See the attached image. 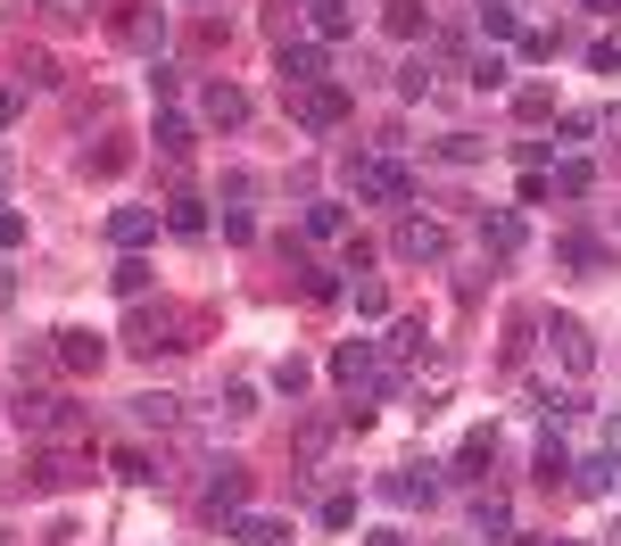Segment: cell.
I'll return each mask as SVG.
<instances>
[{
    "label": "cell",
    "instance_id": "1",
    "mask_svg": "<svg viewBox=\"0 0 621 546\" xmlns=\"http://www.w3.org/2000/svg\"><path fill=\"white\" fill-rule=\"evenodd\" d=\"M357 116V92L348 83H307V92H290V125L299 132H340Z\"/></svg>",
    "mask_w": 621,
    "mask_h": 546
},
{
    "label": "cell",
    "instance_id": "2",
    "mask_svg": "<svg viewBox=\"0 0 621 546\" xmlns=\"http://www.w3.org/2000/svg\"><path fill=\"white\" fill-rule=\"evenodd\" d=\"M332 381L348 397H381V381H390V373H381V348H373V339H340V348H332Z\"/></svg>",
    "mask_w": 621,
    "mask_h": 546
},
{
    "label": "cell",
    "instance_id": "3",
    "mask_svg": "<svg viewBox=\"0 0 621 546\" xmlns=\"http://www.w3.org/2000/svg\"><path fill=\"white\" fill-rule=\"evenodd\" d=\"M348 190H357V199H373V208H398V199H406V166H398V158H348Z\"/></svg>",
    "mask_w": 621,
    "mask_h": 546
},
{
    "label": "cell",
    "instance_id": "4",
    "mask_svg": "<svg viewBox=\"0 0 621 546\" xmlns=\"http://www.w3.org/2000/svg\"><path fill=\"white\" fill-rule=\"evenodd\" d=\"M9 422H18V431H76V397H50V390H18L9 397Z\"/></svg>",
    "mask_w": 621,
    "mask_h": 546
},
{
    "label": "cell",
    "instance_id": "5",
    "mask_svg": "<svg viewBox=\"0 0 621 546\" xmlns=\"http://www.w3.org/2000/svg\"><path fill=\"white\" fill-rule=\"evenodd\" d=\"M241 497H249V464L216 455V464H207V480H199V506L216 513V522H232V513H241Z\"/></svg>",
    "mask_w": 621,
    "mask_h": 546
},
{
    "label": "cell",
    "instance_id": "6",
    "mask_svg": "<svg viewBox=\"0 0 621 546\" xmlns=\"http://www.w3.org/2000/svg\"><path fill=\"white\" fill-rule=\"evenodd\" d=\"M390 248H398L406 265H439V257H448V224H432V216H398Z\"/></svg>",
    "mask_w": 621,
    "mask_h": 546
},
{
    "label": "cell",
    "instance_id": "7",
    "mask_svg": "<svg viewBox=\"0 0 621 546\" xmlns=\"http://www.w3.org/2000/svg\"><path fill=\"white\" fill-rule=\"evenodd\" d=\"M283 92H307V83H332V58H323V42H283Z\"/></svg>",
    "mask_w": 621,
    "mask_h": 546
},
{
    "label": "cell",
    "instance_id": "8",
    "mask_svg": "<svg viewBox=\"0 0 621 546\" xmlns=\"http://www.w3.org/2000/svg\"><path fill=\"white\" fill-rule=\"evenodd\" d=\"M381 497H390V506H432V497H439V464H398V472H381Z\"/></svg>",
    "mask_w": 621,
    "mask_h": 546
},
{
    "label": "cell",
    "instance_id": "9",
    "mask_svg": "<svg viewBox=\"0 0 621 546\" xmlns=\"http://www.w3.org/2000/svg\"><path fill=\"white\" fill-rule=\"evenodd\" d=\"M547 339H555L564 373H588V364H597V339H588V323H580V315H555V323H547Z\"/></svg>",
    "mask_w": 621,
    "mask_h": 546
},
{
    "label": "cell",
    "instance_id": "10",
    "mask_svg": "<svg viewBox=\"0 0 621 546\" xmlns=\"http://www.w3.org/2000/svg\"><path fill=\"white\" fill-rule=\"evenodd\" d=\"M199 116H207V125H249V92H241V83H207V92H199Z\"/></svg>",
    "mask_w": 621,
    "mask_h": 546
},
{
    "label": "cell",
    "instance_id": "11",
    "mask_svg": "<svg viewBox=\"0 0 621 546\" xmlns=\"http://www.w3.org/2000/svg\"><path fill=\"white\" fill-rule=\"evenodd\" d=\"M108 241L116 248H150L158 241V208H116L108 216Z\"/></svg>",
    "mask_w": 621,
    "mask_h": 546
},
{
    "label": "cell",
    "instance_id": "12",
    "mask_svg": "<svg viewBox=\"0 0 621 546\" xmlns=\"http://www.w3.org/2000/svg\"><path fill=\"white\" fill-rule=\"evenodd\" d=\"M481 248L514 257V248H522V216H514V208H481Z\"/></svg>",
    "mask_w": 621,
    "mask_h": 546
},
{
    "label": "cell",
    "instance_id": "13",
    "mask_svg": "<svg viewBox=\"0 0 621 546\" xmlns=\"http://www.w3.org/2000/svg\"><path fill=\"white\" fill-rule=\"evenodd\" d=\"M25 480H34V489H76V480H92V472H83V455H34Z\"/></svg>",
    "mask_w": 621,
    "mask_h": 546
},
{
    "label": "cell",
    "instance_id": "14",
    "mask_svg": "<svg viewBox=\"0 0 621 546\" xmlns=\"http://www.w3.org/2000/svg\"><path fill=\"white\" fill-rule=\"evenodd\" d=\"M133 422H141V431H174V422H183V397L141 390V397H133Z\"/></svg>",
    "mask_w": 621,
    "mask_h": 546
},
{
    "label": "cell",
    "instance_id": "15",
    "mask_svg": "<svg viewBox=\"0 0 621 546\" xmlns=\"http://www.w3.org/2000/svg\"><path fill=\"white\" fill-rule=\"evenodd\" d=\"M125 348H141V357H158V348H183V339H174V315H133Z\"/></svg>",
    "mask_w": 621,
    "mask_h": 546
},
{
    "label": "cell",
    "instance_id": "16",
    "mask_svg": "<svg viewBox=\"0 0 621 546\" xmlns=\"http://www.w3.org/2000/svg\"><path fill=\"white\" fill-rule=\"evenodd\" d=\"M232 538H241V546H283L290 538V522H274V513H232Z\"/></svg>",
    "mask_w": 621,
    "mask_h": 546
},
{
    "label": "cell",
    "instance_id": "17",
    "mask_svg": "<svg viewBox=\"0 0 621 546\" xmlns=\"http://www.w3.org/2000/svg\"><path fill=\"white\" fill-rule=\"evenodd\" d=\"M547 183H555V199H588L597 166H588V158H555V166H547Z\"/></svg>",
    "mask_w": 621,
    "mask_h": 546
},
{
    "label": "cell",
    "instance_id": "18",
    "mask_svg": "<svg viewBox=\"0 0 621 546\" xmlns=\"http://www.w3.org/2000/svg\"><path fill=\"white\" fill-rule=\"evenodd\" d=\"M166 232H174V241H199V232H207V199H191V190L166 199Z\"/></svg>",
    "mask_w": 621,
    "mask_h": 546
},
{
    "label": "cell",
    "instance_id": "19",
    "mask_svg": "<svg viewBox=\"0 0 621 546\" xmlns=\"http://www.w3.org/2000/svg\"><path fill=\"white\" fill-rule=\"evenodd\" d=\"M100 357H108V348H100L92 332H58V364H76V373H100Z\"/></svg>",
    "mask_w": 621,
    "mask_h": 546
},
{
    "label": "cell",
    "instance_id": "20",
    "mask_svg": "<svg viewBox=\"0 0 621 546\" xmlns=\"http://www.w3.org/2000/svg\"><path fill=\"white\" fill-rule=\"evenodd\" d=\"M116 34H125L133 50H158V42H166V18H150V9H125V18H116Z\"/></svg>",
    "mask_w": 621,
    "mask_h": 546
},
{
    "label": "cell",
    "instance_id": "21",
    "mask_svg": "<svg viewBox=\"0 0 621 546\" xmlns=\"http://www.w3.org/2000/svg\"><path fill=\"white\" fill-rule=\"evenodd\" d=\"M490 455H497V431H472L464 448H456V480H481V472H490Z\"/></svg>",
    "mask_w": 621,
    "mask_h": 546
},
{
    "label": "cell",
    "instance_id": "22",
    "mask_svg": "<svg viewBox=\"0 0 621 546\" xmlns=\"http://www.w3.org/2000/svg\"><path fill=\"white\" fill-rule=\"evenodd\" d=\"M108 282H116V299H141V290H150V257H141V248H125Z\"/></svg>",
    "mask_w": 621,
    "mask_h": 546
},
{
    "label": "cell",
    "instance_id": "23",
    "mask_svg": "<svg viewBox=\"0 0 621 546\" xmlns=\"http://www.w3.org/2000/svg\"><path fill=\"white\" fill-rule=\"evenodd\" d=\"M472 530H481V538H514V506L506 497H481V506H472Z\"/></svg>",
    "mask_w": 621,
    "mask_h": 546
},
{
    "label": "cell",
    "instance_id": "24",
    "mask_svg": "<svg viewBox=\"0 0 621 546\" xmlns=\"http://www.w3.org/2000/svg\"><path fill=\"white\" fill-rule=\"evenodd\" d=\"M116 480L150 489V480H158V455H150V448H116Z\"/></svg>",
    "mask_w": 621,
    "mask_h": 546
},
{
    "label": "cell",
    "instance_id": "25",
    "mask_svg": "<svg viewBox=\"0 0 621 546\" xmlns=\"http://www.w3.org/2000/svg\"><path fill=\"white\" fill-rule=\"evenodd\" d=\"M307 232H315V241H340V232H348V208H340V199H315V208H307Z\"/></svg>",
    "mask_w": 621,
    "mask_h": 546
},
{
    "label": "cell",
    "instance_id": "26",
    "mask_svg": "<svg viewBox=\"0 0 621 546\" xmlns=\"http://www.w3.org/2000/svg\"><path fill=\"white\" fill-rule=\"evenodd\" d=\"M390 34H398V42L432 34V9H423V0H398V9H390Z\"/></svg>",
    "mask_w": 621,
    "mask_h": 546
},
{
    "label": "cell",
    "instance_id": "27",
    "mask_svg": "<svg viewBox=\"0 0 621 546\" xmlns=\"http://www.w3.org/2000/svg\"><path fill=\"white\" fill-rule=\"evenodd\" d=\"M572 489L605 497V489H613V455H588V464H572Z\"/></svg>",
    "mask_w": 621,
    "mask_h": 546
},
{
    "label": "cell",
    "instance_id": "28",
    "mask_svg": "<svg viewBox=\"0 0 621 546\" xmlns=\"http://www.w3.org/2000/svg\"><path fill=\"white\" fill-rule=\"evenodd\" d=\"M472 18H481V34H490V42H506L514 34V0H472Z\"/></svg>",
    "mask_w": 621,
    "mask_h": 546
},
{
    "label": "cell",
    "instance_id": "29",
    "mask_svg": "<svg viewBox=\"0 0 621 546\" xmlns=\"http://www.w3.org/2000/svg\"><path fill=\"white\" fill-rule=\"evenodd\" d=\"M150 141H158V158H191V125H183V116H158Z\"/></svg>",
    "mask_w": 621,
    "mask_h": 546
},
{
    "label": "cell",
    "instance_id": "30",
    "mask_svg": "<svg viewBox=\"0 0 621 546\" xmlns=\"http://www.w3.org/2000/svg\"><path fill=\"white\" fill-rule=\"evenodd\" d=\"M299 290H307V306H340V274H323V265H307Z\"/></svg>",
    "mask_w": 621,
    "mask_h": 546
},
{
    "label": "cell",
    "instance_id": "31",
    "mask_svg": "<svg viewBox=\"0 0 621 546\" xmlns=\"http://www.w3.org/2000/svg\"><path fill=\"white\" fill-rule=\"evenodd\" d=\"M506 83H514V67H506V58H472V92H506Z\"/></svg>",
    "mask_w": 621,
    "mask_h": 546
},
{
    "label": "cell",
    "instance_id": "32",
    "mask_svg": "<svg viewBox=\"0 0 621 546\" xmlns=\"http://www.w3.org/2000/svg\"><path fill=\"white\" fill-rule=\"evenodd\" d=\"M348 34V0H315V42H340Z\"/></svg>",
    "mask_w": 621,
    "mask_h": 546
},
{
    "label": "cell",
    "instance_id": "33",
    "mask_svg": "<svg viewBox=\"0 0 621 546\" xmlns=\"http://www.w3.org/2000/svg\"><path fill=\"white\" fill-rule=\"evenodd\" d=\"M490 150V141H481V132H448V141H439V158H448V166H472V158Z\"/></svg>",
    "mask_w": 621,
    "mask_h": 546
},
{
    "label": "cell",
    "instance_id": "34",
    "mask_svg": "<svg viewBox=\"0 0 621 546\" xmlns=\"http://www.w3.org/2000/svg\"><path fill=\"white\" fill-rule=\"evenodd\" d=\"M423 339H432V332H423V323H390V339H381V348H390V357H414V348H423Z\"/></svg>",
    "mask_w": 621,
    "mask_h": 546
},
{
    "label": "cell",
    "instance_id": "35",
    "mask_svg": "<svg viewBox=\"0 0 621 546\" xmlns=\"http://www.w3.org/2000/svg\"><path fill=\"white\" fill-rule=\"evenodd\" d=\"M555 480H572V455L547 439V448H539V489H555Z\"/></svg>",
    "mask_w": 621,
    "mask_h": 546
},
{
    "label": "cell",
    "instance_id": "36",
    "mask_svg": "<svg viewBox=\"0 0 621 546\" xmlns=\"http://www.w3.org/2000/svg\"><path fill=\"white\" fill-rule=\"evenodd\" d=\"M555 257H564L572 274H597V265H605V248H597V241H564V248H555Z\"/></svg>",
    "mask_w": 621,
    "mask_h": 546
},
{
    "label": "cell",
    "instance_id": "37",
    "mask_svg": "<svg viewBox=\"0 0 621 546\" xmlns=\"http://www.w3.org/2000/svg\"><path fill=\"white\" fill-rule=\"evenodd\" d=\"M398 92H406V100L432 92V58H406V67H398Z\"/></svg>",
    "mask_w": 621,
    "mask_h": 546
},
{
    "label": "cell",
    "instance_id": "38",
    "mask_svg": "<svg viewBox=\"0 0 621 546\" xmlns=\"http://www.w3.org/2000/svg\"><path fill=\"white\" fill-rule=\"evenodd\" d=\"M514 108H522V116H547V108H555V92H547V83H522V92H514Z\"/></svg>",
    "mask_w": 621,
    "mask_h": 546
},
{
    "label": "cell",
    "instance_id": "39",
    "mask_svg": "<svg viewBox=\"0 0 621 546\" xmlns=\"http://www.w3.org/2000/svg\"><path fill=\"white\" fill-rule=\"evenodd\" d=\"M274 390L299 397V390H307V364H299V357H283V364H274Z\"/></svg>",
    "mask_w": 621,
    "mask_h": 546
},
{
    "label": "cell",
    "instance_id": "40",
    "mask_svg": "<svg viewBox=\"0 0 621 546\" xmlns=\"http://www.w3.org/2000/svg\"><path fill=\"white\" fill-rule=\"evenodd\" d=\"M357 522V497H323V530H348Z\"/></svg>",
    "mask_w": 621,
    "mask_h": 546
},
{
    "label": "cell",
    "instance_id": "41",
    "mask_svg": "<svg viewBox=\"0 0 621 546\" xmlns=\"http://www.w3.org/2000/svg\"><path fill=\"white\" fill-rule=\"evenodd\" d=\"M9 248H25V216L18 208H0V257H9Z\"/></svg>",
    "mask_w": 621,
    "mask_h": 546
},
{
    "label": "cell",
    "instance_id": "42",
    "mask_svg": "<svg viewBox=\"0 0 621 546\" xmlns=\"http://www.w3.org/2000/svg\"><path fill=\"white\" fill-rule=\"evenodd\" d=\"M547 199H555V183H547V166H539V174H522V208H547Z\"/></svg>",
    "mask_w": 621,
    "mask_h": 546
},
{
    "label": "cell",
    "instance_id": "43",
    "mask_svg": "<svg viewBox=\"0 0 621 546\" xmlns=\"http://www.w3.org/2000/svg\"><path fill=\"white\" fill-rule=\"evenodd\" d=\"M18 108H25V92H18V83H0V132L18 125Z\"/></svg>",
    "mask_w": 621,
    "mask_h": 546
},
{
    "label": "cell",
    "instance_id": "44",
    "mask_svg": "<svg viewBox=\"0 0 621 546\" xmlns=\"http://www.w3.org/2000/svg\"><path fill=\"white\" fill-rule=\"evenodd\" d=\"M373 546H406V530H373Z\"/></svg>",
    "mask_w": 621,
    "mask_h": 546
},
{
    "label": "cell",
    "instance_id": "45",
    "mask_svg": "<svg viewBox=\"0 0 621 546\" xmlns=\"http://www.w3.org/2000/svg\"><path fill=\"white\" fill-rule=\"evenodd\" d=\"M605 132H613V141H621V108H613V116H605Z\"/></svg>",
    "mask_w": 621,
    "mask_h": 546
},
{
    "label": "cell",
    "instance_id": "46",
    "mask_svg": "<svg viewBox=\"0 0 621 546\" xmlns=\"http://www.w3.org/2000/svg\"><path fill=\"white\" fill-rule=\"evenodd\" d=\"M522 546H572V538H522Z\"/></svg>",
    "mask_w": 621,
    "mask_h": 546
},
{
    "label": "cell",
    "instance_id": "47",
    "mask_svg": "<svg viewBox=\"0 0 621 546\" xmlns=\"http://www.w3.org/2000/svg\"><path fill=\"white\" fill-rule=\"evenodd\" d=\"M613 489H621V455H613Z\"/></svg>",
    "mask_w": 621,
    "mask_h": 546
},
{
    "label": "cell",
    "instance_id": "48",
    "mask_svg": "<svg viewBox=\"0 0 621 546\" xmlns=\"http://www.w3.org/2000/svg\"><path fill=\"white\" fill-rule=\"evenodd\" d=\"M605 546H621V522H613V538H605Z\"/></svg>",
    "mask_w": 621,
    "mask_h": 546
},
{
    "label": "cell",
    "instance_id": "49",
    "mask_svg": "<svg viewBox=\"0 0 621 546\" xmlns=\"http://www.w3.org/2000/svg\"><path fill=\"white\" fill-rule=\"evenodd\" d=\"M307 9H315V0H307Z\"/></svg>",
    "mask_w": 621,
    "mask_h": 546
}]
</instances>
